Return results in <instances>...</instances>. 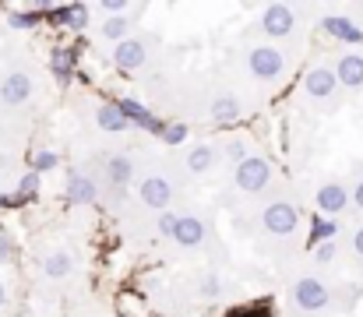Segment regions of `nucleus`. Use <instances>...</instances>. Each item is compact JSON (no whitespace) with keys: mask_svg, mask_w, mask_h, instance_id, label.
Returning a JSON list of instances; mask_svg holds the SVG:
<instances>
[{"mask_svg":"<svg viewBox=\"0 0 363 317\" xmlns=\"http://www.w3.org/2000/svg\"><path fill=\"white\" fill-rule=\"evenodd\" d=\"M286 307L293 317H321L335 307V289L318 275H296L286 289Z\"/></svg>","mask_w":363,"mask_h":317,"instance_id":"nucleus-4","label":"nucleus"},{"mask_svg":"<svg viewBox=\"0 0 363 317\" xmlns=\"http://www.w3.org/2000/svg\"><path fill=\"white\" fill-rule=\"evenodd\" d=\"M53 21L64 25V28H85V25H89V7H85V4L57 7V11H53Z\"/></svg>","mask_w":363,"mask_h":317,"instance_id":"nucleus-24","label":"nucleus"},{"mask_svg":"<svg viewBox=\"0 0 363 317\" xmlns=\"http://www.w3.org/2000/svg\"><path fill=\"white\" fill-rule=\"evenodd\" d=\"M92 120L106 134H127V130H134V123L117 109V103H96L92 106Z\"/></svg>","mask_w":363,"mask_h":317,"instance_id":"nucleus-20","label":"nucleus"},{"mask_svg":"<svg viewBox=\"0 0 363 317\" xmlns=\"http://www.w3.org/2000/svg\"><path fill=\"white\" fill-rule=\"evenodd\" d=\"M243 71H247V78L257 82V85H275V82L286 78L289 60H286V53H282L279 46H272V43H254V46L243 50Z\"/></svg>","mask_w":363,"mask_h":317,"instance_id":"nucleus-7","label":"nucleus"},{"mask_svg":"<svg viewBox=\"0 0 363 317\" xmlns=\"http://www.w3.org/2000/svg\"><path fill=\"white\" fill-rule=\"evenodd\" d=\"M332 67H335L342 89H350V92L363 89V53H339V60Z\"/></svg>","mask_w":363,"mask_h":317,"instance_id":"nucleus-19","label":"nucleus"},{"mask_svg":"<svg viewBox=\"0 0 363 317\" xmlns=\"http://www.w3.org/2000/svg\"><path fill=\"white\" fill-rule=\"evenodd\" d=\"M152 50H155V39L148 35H130L127 43L113 46V67L123 71V74H134V71H145L152 64Z\"/></svg>","mask_w":363,"mask_h":317,"instance_id":"nucleus-11","label":"nucleus"},{"mask_svg":"<svg viewBox=\"0 0 363 317\" xmlns=\"http://www.w3.org/2000/svg\"><path fill=\"white\" fill-rule=\"evenodd\" d=\"M4 180H14V184L21 180V173H18V159H14L11 152H0V184H4Z\"/></svg>","mask_w":363,"mask_h":317,"instance_id":"nucleus-32","label":"nucleus"},{"mask_svg":"<svg viewBox=\"0 0 363 317\" xmlns=\"http://www.w3.org/2000/svg\"><path fill=\"white\" fill-rule=\"evenodd\" d=\"M223 317H275V307H272V300H254V304L230 307Z\"/></svg>","mask_w":363,"mask_h":317,"instance_id":"nucleus-27","label":"nucleus"},{"mask_svg":"<svg viewBox=\"0 0 363 317\" xmlns=\"http://www.w3.org/2000/svg\"><path fill=\"white\" fill-rule=\"evenodd\" d=\"M303 218L296 201L289 198H272L264 208L257 211V236L268 250H279V247H293L296 243V233H300Z\"/></svg>","mask_w":363,"mask_h":317,"instance_id":"nucleus-3","label":"nucleus"},{"mask_svg":"<svg viewBox=\"0 0 363 317\" xmlns=\"http://www.w3.org/2000/svg\"><path fill=\"white\" fill-rule=\"evenodd\" d=\"M321 32H325L328 39L342 43V46H363L360 21L350 18V14H325V18H321Z\"/></svg>","mask_w":363,"mask_h":317,"instance_id":"nucleus-16","label":"nucleus"},{"mask_svg":"<svg viewBox=\"0 0 363 317\" xmlns=\"http://www.w3.org/2000/svg\"><path fill=\"white\" fill-rule=\"evenodd\" d=\"M187 138H191V127H187L184 120H177V123H166V130H162V145H166V148H180Z\"/></svg>","mask_w":363,"mask_h":317,"instance_id":"nucleus-29","label":"nucleus"},{"mask_svg":"<svg viewBox=\"0 0 363 317\" xmlns=\"http://www.w3.org/2000/svg\"><path fill=\"white\" fill-rule=\"evenodd\" d=\"M39 92V78L28 64H7L0 67V113H14L28 106Z\"/></svg>","mask_w":363,"mask_h":317,"instance_id":"nucleus-6","label":"nucleus"},{"mask_svg":"<svg viewBox=\"0 0 363 317\" xmlns=\"http://www.w3.org/2000/svg\"><path fill=\"white\" fill-rule=\"evenodd\" d=\"M57 166H60V155H57L53 148H35V152H32V166H28L32 173H39V177H43V173L57 169Z\"/></svg>","mask_w":363,"mask_h":317,"instance_id":"nucleus-28","label":"nucleus"},{"mask_svg":"<svg viewBox=\"0 0 363 317\" xmlns=\"http://www.w3.org/2000/svg\"><path fill=\"white\" fill-rule=\"evenodd\" d=\"M155 233L180 247L184 254H216L219 240L212 229V218L201 211H162L155 218Z\"/></svg>","mask_w":363,"mask_h":317,"instance_id":"nucleus-1","label":"nucleus"},{"mask_svg":"<svg viewBox=\"0 0 363 317\" xmlns=\"http://www.w3.org/2000/svg\"><path fill=\"white\" fill-rule=\"evenodd\" d=\"M7 21H11V28H32V25L39 21V14H35V11H14Z\"/></svg>","mask_w":363,"mask_h":317,"instance_id":"nucleus-33","label":"nucleus"},{"mask_svg":"<svg viewBox=\"0 0 363 317\" xmlns=\"http://www.w3.org/2000/svg\"><path fill=\"white\" fill-rule=\"evenodd\" d=\"M335 257H339V243H335V240L311 247V261H314L318 268H325V265H335Z\"/></svg>","mask_w":363,"mask_h":317,"instance_id":"nucleus-30","label":"nucleus"},{"mask_svg":"<svg viewBox=\"0 0 363 317\" xmlns=\"http://www.w3.org/2000/svg\"><path fill=\"white\" fill-rule=\"evenodd\" d=\"M314 208H318V215H325V218H339L346 208H353L350 184H342V180H325V184H318V191H314Z\"/></svg>","mask_w":363,"mask_h":317,"instance_id":"nucleus-14","label":"nucleus"},{"mask_svg":"<svg viewBox=\"0 0 363 317\" xmlns=\"http://www.w3.org/2000/svg\"><path fill=\"white\" fill-rule=\"evenodd\" d=\"M96 180H99V191L106 198V208L121 211L130 187L138 184V159L130 152H103L92 166Z\"/></svg>","mask_w":363,"mask_h":317,"instance_id":"nucleus-2","label":"nucleus"},{"mask_svg":"<svg viewBox=\"0 0 363 317\" xmlns=\"http://www.w3.org/2000/svg\"><path fill=\"white\" fill-rule=\"evenodd\" d=\"M177 194H180V184H177V177H169L166 169H148V173H141L138 184H134L138 205L145 211H155V215L173 208Z\"/></svg>","mask_w":363,"mask_h":317,"instance_id":"nucleus-8","label":"nucleus"},{"mask_svg":"<svg viewBox=\"0 0 363 317\" xmlns=\"http://www.w3.org/2000/svg\"><path fill=\"white\" fill-rule=\"evenodd\" d=\"M205 116H208V123H216V127H230V123H237L243 116V103L237 92H230V89H219L208 103H205Z\"/></svg>","mask_w":363,"mask_h":317,"instance_id":"nucleus-15","label":"nucleus"},{"mask_svg":"<svg viewBox=\"0 0 363 317\" xmlns=\"http://www.w3.org/2000/svg\"><path fill=\"white\" fill-rule=\"evenodd\" d=\"M339 229H342V222H335V218H325V215H318V218L311 222V247H318V243H328V240H335V236H339Z\"/></svg>","mask_w":363,"mask_h":317,"instance_id":"nucleus-26","label":"nucleus"},{"mask_svg":"<svg viewBox=\"0 0 363 317\" xmlns=\"http://www.w3.org/2000/svg\"><path fill=\"white\" fill-rule=\"evenodd\" d=\"M219 148H223V162H226V166H240L243 159L254 155V148H250L247 138H226Z\"/></svg>","mask_w":363,"mask_h":317,"instance_id":"nucleus-25","label":"nucleus"},{"mask_svg":"<svg viewBox=\"0 0 363 317\" xmlns=\"http://www.w3.org/2000/svg\"><path fill=\"white\" fill-rule=\"evenodd\" d=\"M223 162V148L216 145V141H198V145H191V148H184V155H180V177H187V180H205V177H212L216 173V166Z\"/></svg>","mask_w":363,"mask_h":317,"instance_id":"nucleus-10","label":"nucleus"},{"mask_svg":"<svg viewBox=\"0 0 363 317\" xmlns=\"http://www.w3.org/2000/svg\"><path fill=\"white\" fill-rule=\"evenodd\" d=\"M64 198H67L71 205H96V201L103 198L96 173L85 169V166H71L67 177H64Z\"/></svg>","mask_w":363,"mask_h":317,"instance_id":"nucleus-13","label":"nucleus"},{"mask_svg":"<svg viewBox=\"0 0 363 317\" xmlns=\"http://www.w3.org/2000/svg\"><path fill=\"white\" fill-rule=\"evenodd\" d=\"M11 254H14V243H11V236L0 229V265H4V261H11Z\"/></svg>","mask_w":363,"mask_h":317,"instance_id":"nucleus-36","label":"nucleus"},{"mask_svg":"<svg viewBox=\"0 0 363 317\" xmlns=\"http://www.w3.org/2000/svg\"><path fill=\"white\" fill-rule=\"evenodd\" d=\"M4 304H7V289H4V279H0V311H4Z\"/></svg>","mask_w":363,"mask_h":317,"instance_id":"nucleus-37","label":"nucleus"},{"mask_svg":"<svg viewBox=\"0 0 363 317\" xmlns=\"http://www.w3.org/2000/svg\"><path fill=\"white\" fill-rule=\"evenodd\" d=\"M74 250H67V247H53L46 257H43V275L50 279V282H60V279H71L74 275Z\"/></svg>","mask_w":363,"mask_h":317,"instance_id":"nucleus-18","label":"nucleus"},{"mask_svg":"<svg viewBox=\"0 0 363 317\" xmlns=\"http://www.w3.org/2000/svg\"><path fill=\"white\" fill-rule=\"evenodd\" d=\"M257 32L264 39H293L296 28H300V11L293 4H268L261 14H257Z\"/></svg>","mask_w":363,"mask_h":317,"instance_id":"nucleus-9","label":"nucleus"},{"mask_svg":"<svg viewBox=\"0 0 363 317\" xmlns=\"http://www.w3.org/2000/svg\"><path fill=\"white\" fill-rule=\"evenodd\" d=\"M39 187H43V177H39V173H32V169H25V173H21V180L14 184V191L7 194V208H11V205L35 201V198H39Z\"/></svg>","mask_w":363,"mask_h":317,"instance_id":"nucleus-23","label":"nucleus"},{"mask_svg":"<svg viewBox=\"0 0 363 317\" xmlns=\"http://www.w3.org/2000/svg\"><path fill=\"white\" fill-rule=\"evenodd\" d=\"M350 254H353L357 265H363V222L353 229V236H350Z\"/></svg>","mask_w":363,"mask_h":317,"instance_id":"nucleus-34","label":"nucleus"},{"mask_svg":"<svg viewBox=\"0 0 363 317\" xmlns=\"http://www.w3.org/2000/svg\"><path fill=\"white\" fill-rule=\"evenodd\" d=\"M339 74L332 64H314L307 74H303V96L318 106H332L335 96H339Z\"/></svg>","mask_w":363,"mask_h":317,"instance_id":"nucleus-12","label":"nucleus"},{"mask_svg":"<svg viewBox=\"0 0 363 317\" xmlns=\"http://www.w3.org/2000/svg\"><path fill=\"white\" fill-rule=\"evenodd\" d=\"M134 28H138V25H134L130 14H123V18H103V21H99V39L121 46V43H127V39L134 35Z\"/></svg>","mask_w":363,"mask_h":317,"instance_id":"nucleus-21","label":"nucleus"},{"mask_svg":"<svg viewBox=\"0 0 363 317\" xmlns=\"http://www.w3.org/2000/svg\"><path fill=\"white\" fill-rule=\"evenodd\" d=\"M74 67H78V50H74V46H60V50H53V57H50V71H53V78H57L60 85H67V82L74 78Z\"/></svg>","mask_w":363,"mask_h":317,"instance_id":"nucleus-22","label":"nucleus"},{"mask_svg":"<svg viewBox=\"0 0 363 317\" xmlns=\"http://www.w3.org/2000/svg\"><path fill=\"white\" fill-rule=\"evenodd\" d=\"M350 194H353V208L363 211V173L353 180V187H350Z\"/></svg>","mask_w":363,"mask_h":317,"instance_id":"nucleus-35","label":"nucleus"},{"mask_svg":"<svg viewBox=\"0 0 363 317\" xmlns=\"http://www.w3.org/2000/svg\"><path fill=\"white\" fill-rule=\"evenodd\" d=\"M191 293L198 300H223L230 293V279L219 272H198V275H191Z\"/></svg>","mask_w":363,"mask_h":317,"instance_id":"nucleus-17","label":"nucleus"},{"mask_svg":"<svg viewBox=\"0 0 363 317\" xmlns=\"http://www.w3.org/2000/svg\"><path fill=\"white\" fill-rule=\"evenodd\" d=\"M272 187H275V166H272V159L254 152L250 159H243L240 166H233V177H230V187H226V201L230 198H264Z\"/></svg>","mask_w":363,"mask_h":317,"instance_id":"nucleus-5","label":"nucleus"},{"mask_svg":"<svg viewBox=\"0 0 363 317\" xmlns=\"http://www.w3.org/2000/svg\"><path fill=\"white\" fill-rule=\"evenodd\" d=\"M96 11H99L103 18H123V14H130V4H127V0H99Z\"/></svg>","mask_w":363,"mask_h":317,"instance_id":"nucleus-31","label":"nucleus"}]
</instances>
